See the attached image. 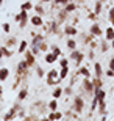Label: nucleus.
<instances>
[{
	"instance_id": "1",
	"label": "nucleus",
	"mask_w": 114,
	"mask_h": 121,
	"mask_svg": "<svg viewBox=\"0 0 114 121\" xmlns=\"http://www.w3.org/2000/svg\"><path fill=\"white\" fill-rule=\"evenodd\" d=\"M45 82H47V85L50 86H55L59 83V72L56 71V69H50V71L47 72V76H45Z\"/></svg>"
},
{
	"instance_id": "2",
	"label": "nucleus",
	"mask_w": 114,
	"mask_h": 121,
	"mask_svg": "<svg viewBox=\"0 0 114 121\" xmlns=\"http://www.w3.org/2000/svg\"><path fill=\"white\" fill-rule=\"evenodd\" d=\"M28 21H30V19H28V11H25V9H20V13L16 14V22L19 24L20 28H25Z\"/></svg>"
},
{
	"instance_id": "3",
	"label": "nucleus",
	"mask_w": 114,
	"mask_h": 121,
	"mask_svg": "<svg viewBox=\"0 0 114 121\" xmlns=\"http://www.w3.org/2000/svg\"><path fill=\"white\" fill-rule=\"evenodd\" d=\"M83 110H84V99L81 96H75L74 98V112L81 113Z\"/></svg>"
},
{
	"instance_id": "4",
	"label": "nucleus",
	"mask_w": 114,
	"mask_h": 121,
	"mask_svg": "<svg viewBox=\"0 0 114 121\" xmlns=\"http://www.w3.org/2000/svg\"><path fill=\"white\" fill-rule=\"evenodd\" d=\"M16 69H17V76L22 77V76H27V74H28V69H30V66L27 65L25 60H22V61L17 63V68H16Z\"/></svg>"
},
{
	"instance_id": "5",
	"label": "nucleus",
	"mask_w": 114,
	"mask_h": 121,
	"mask_svg": "<svg viewBox=\"0 0 114 121\" xmlns=\"http://www.w3.org/2000/svg\"><path fill=\"white\" fill-rule=\"evenodd\" d=\"M70 60H75V63H77V66H80V63H81V60L84 58V54L83 52H80V50H77V49H74L72 50V54H70V57H69Z\"/></svg>"
},
{
	"instance_id": "6",
	"label": "nucleus",
	"mask_w": 114,
	"mask_h": 121,
	"mask_svg": "<svg viewBox=\"0 0 114 121\" xmlns=\"http://www.w3.org/2000/svg\"><path fill=\"white\" fill-rule=\"evenodd\" d=\"M25 61H27V65H28L30 68L36 65V55L33 54L30 49H27V50H25Z\"/></svg>"
},
{
	"instance_id": "7",
	"label": "nucleus",
	"mask_w": 114,
	"mask_h": 121,
	"mask_svg": "<svg viewBox=\"0 0 114 121\" xmlns=\"http://www.w3.org/2000/svg\"><path fill=\"white\" fill-rule=\"evenodd\" d=\"M89 33H91L92 38H97V36H102V35H103V31H102L100 25H98L97 22H94V24L91 25V28H89Z\"/></svg>"
},
{
	"instance_id": "8",
	"label": "nucleus",
	"mask_w": 114,
	"mask_h": 121,
	"mask_svg": "<svg viewBox=\"0 0 114 121\" xmlns=\"http://www.w3.org/2000/svg\"><path fill=\"white\" fill-rule=\"evenodd\" d=\"M81 86H83L88 93H94V85H92L91 77H84V80H83V83H81Z\"/></svg>"
},
{
	"instance_id": "9",
	"label": "nucleus",
	"mask_w": 114,
	"mask_h": 121,
	"mask_svg": "<svg viewBox=\"0 0 114 121\" xmlns=\"http://www.w3.org/2000/svg\"><path fill=\"white\" fill-rule=\"evenodd\" d=\"M19 110H20V108H19V105L16 104V105H14V107L11 108L8 113H5V117H3V118H5V120H13V118H16V113H17Z\"/></svg>"
},
{
	"instance_id": "10",
	"label": "nucleus",
	"mask_w": 114,
	"mask_h": 121,
	"mask_svg": "<svg viewBox=\"0 0 114 121\" xmlns=\"http://www.w3.org/2000/svg\"><path fill=\"white\" fill-rule=\"evenodd\" d=\"M44 60H45V63H48V65H53V63L58 60V57L53 54V52H48V54L44 55Z\"/></svg>"
},
{
	"instance_id": "11",
	"label": "nucleus",
	"mask_w": 114,
	"mask_h": 121,
	"mask_svg": "<svg viewBox=\"0 0 114 121\" xmlns=\"http://www.w3.org/2000/svg\"><path fill=\"white\" fill-rule=\"evenodd\" d=\"M42 16H39V14H35V16H31V24L35 25V27H41L42 25Z\"/></svg>"
},
{
	"instance_id": "12",
	"label": "nucleus",
	"mask_w": 114,
	"mask_h": 121,
	"mask_svg": "<svg viewBox=\"0 0 114 121\" xmlns=\"http://www.w3.org/2000/svg\"><path fill=\"white\" fill-rule=\"evenodd\" d=\"M64 117L61 112H58V110H50V113H48V120H61V118Z\"/></svg>"
},
{
	"instance_id": "13",
	"label": "nucleus",
	"mask_w": 114,
	"mask_h": 121,
	"mask_svg": "<svg viewBox=\"0 0 114 121\" xmlns=\"http://www.w3.org/2000/svg\"><path fill=\"white\" fill-rule=\"evenodd\" d=\"M92 85H94V93H95L97 90H100V88H102L103 82H102L100 77H95V76H94V79H92Z\"/></svg>"
},
{
	"instance_id": "14",
	"label": "nucleus",
	"mask_w": 114,
	"mask_h": 121,
	"mask_svg": "<svg viewBox=\"0 0 114 121\" xmlns=\"http://www.w3.org/2000/svg\"><path fill=\"white\" fill-rule=\"evenodd\" d=\"M64 33L69 35V36H75L77 33H78V30H77L74 25H66V27H64Z\"/></svg>"
},
{
	"instance_id": "15",
	"label": "nucleus",
	"mask_w": 114,
	"mask_h": 121,
	"mask_svg": "<svg viewBox=\"0 0 114 121\" xmlns=\"http://www.w3.org/2000/svg\"><path fill=\"white\" fill-rule=\"evenodd\" d=\"M94 76L100 77V79H102V76H103V69H102L100 63H94Z\"/></svg>"
},
{
	"instance_id": "16",
	"label": "nucleus",
	"mask_w": 114,
	"mask_h": 121,
	"mask_svg": "<svg viewBox=\"0 0 114 121\" xmlns=\"http://www.w3.org/2000/svg\"><path fill=\"white\" fill-rule=\"evenodd\" d=\"M9 77V69L8 68H0V82H5Z\"/></svg>"
},
{
	"instance_id": "17",
	"label": "nucleus",
	"mask_w": 114,
	"mask_h": 121,
	"mask_svg": "<svg viewBox=\"0 0 114 121\" xmlns=\"http://www.w3.org/2000/svg\"><path fill=\"white\" fill-rule=\"evenodd\" d=\"M42 41H44V35H38V33H35V35H33V41H31V44H33V46H39Z\"/></svg>"
},
{
	"instance_id": "18",
	"label": "nucleus",
	"mask_w": 114,
	"mask_h": 121,
	"mask_svg": "<svg viewBox=\"0 0 114 121\" xmlns=\"http://www.w3.org/2000/svg\"><path fill=\"white\" fill-rule=\"evenodd\" d=\"M75 9H77V5H75L74 2H67V3L64 5V11H66L67 14H69V13H74Z\"/></svg>"
},
{
	"instance_id": "19",
	"label": "nucleus",
	"mask_w": 114,
	"mask_h": 121,
	"mask_svg": "<svg viewBox=\"0 0 114 121\" xmlns=\"http://www.w3.org/2000/svg\"><path fill=\"white\" fill-rule=\"evenodd\" d=\"M77 74H80V76H83V77H91V72H89V69L86 66H78V71H77Z\"/></svg>"
},
{
	"instance_id": "20",
	"label": "nucleus",
	"mask_w": 114,
	"mask_h": 121,
	"mask_svg": "<svg viewBox=\"0 0 114 121\" xmlns=\"http://www.w3.org/2000/svg\"><path fill=\"white\" fill-rule=\"evenodd\" d=\"M58 72H59V80H64L69 76V66H63L61 71H58Z\"/></svg>"
},
{
	"instance_id": "21",
	"label": "nucleus",
	"mask_w": 114,
	"mask_h": 121,
	"mask_svg": "<svg viewBox=\"0 0 114 121\" xmlns=\"http://www.w3.org/2000/svg\"><path fill=\"white\" fill-rule=\"evenodd\" d=\"M97 105H98V112L105 115V113H106V102H105V99H98V104H97Z\"/></svg>"
},
{
	"instance_id": "22",
	"label": "nucleus",
	"mask_w": 114,
	"mask_h": 121,
	"mask_svg": "<svg viewBox=\"0 0 114 121\" xmlns=\"http://www.w3.org/2000/svg\"><path fill=\"white\" fill-rule=\"evenodd\" d=\"M27 96H28V90H27V88H22V90L17 93V99H19V101H24V99H27Z\"/></svg>"
},
{
	"instance_id": "23",
	"label": "nucleus",
	"mask_w": 114,
	"mask_h": 121,
	"mask_svg": "<svg viewBox=\"0 0 114 121\" xmlns=\"http://www.w3.org/2000/svg\"><path fill=\"white\" fill-rule=\"evenodd\" d=\"M27 47H28V43H27L25 39H22V41H20V44H19V47H17L19 54H24V52L27 50Z\"/></svg>"
},
{
	"instance_id": "24",
	"label": "nucleus",
	"mask_w": 114,
	"mask_h": 121,
	"mask_svg": "<svg viewBox=\"0 0 114 121\" xmlns=\"http://www.w3.org/2000/svg\"><path fill=\"white\" fill-rule=\"evenodd\" d=\"M33 9H35L36 14H39V16H44V14H45V9H44V6H42V5H35V6H33Z\"/></svg>"
},
{
	"instance_id": "25",
	"label": "nucleus",
	"mask_w": 114,
	"mask_h": 121,
	"mask_svg": "<svg viewBox=\"0 0 114 121\" xmlns=\"http://www.w3.org/2000/svg\"><path fill=\"white\" fill-rule=\"evenodd\" d=\"M114 38V27H108L106 28V41H111Z\"/></svg>"
},
{
	"instance_id": "26",
	"label": "nucleus",
	"mask_w": 114,
	"mask_h": 121,
	"mask_svg": "<svg viewBox=\"0 0 114 121\" xmlns=\"http://www.w3.org/2000/svg\"><path fill=\"white\" fill-rule=\"evenodd\" d=\"M48 110H58V99L53 98L50 102H48Z\"/></svg>"
},
{
	"instance_id": "27",
	"label": "nucleus",
	"mask_w": 114,
	"mask_h": 121,
	"mask_svg": "<svg viewBox=\"0 0 114 121\" xmlns=\"http://www.w3.org/2000/svg\"><path fill=\"white\" fill-rule=\"evenodd\" d=\"M102 8H103V3H102L100 0H97V2H95V8H94V13L98 16V14L102 13Z\"/></svg>"
},
{
	"instance_id": "28",
	"label": "nucleus",
	"mask_w": 114,
	"mask_h": 121,
	"mask_svg": "<svg viewBox=\"0 0 114 121\" xmlns=\"http://www.w3.org/2000/svg\"><path fill=\"white\" fill-rule=\"evenodd\" d=\"M61 94H63V88L56 85V88L53 90V94H52V96H53L55 99H58V98H61Z\"/></svg>"
},
{
	"instance_id": "29",
	"label": "nucleus",
	"mask_w": 114,
	"mask_h": 121,
	"mask_svg": "<svg viewBox=\"0 0 114 121\" xmlns=\"http://www.w3.org/2000/svg\"><path fill=\"white\" fill-rule=\"evenodd\" d=\"M16 44H17V39H16L14 36H11V38L6 39V47H14Z\"/></svg>"
},
{
	"instance_id": "30",
	"label": "nucleus",
	"mask_w": 114,
	"mask_h": 121,
	"mask_svg": "<svg viewBox=\"0 0 114 121\" xmlns=\"http://www.w3.org/2000/svg\"><path fill=\"white\" fill-rule=\"evenodd\" d=\"M67 47H69V50L77 49V41L72 39V38H69V39H67Z\"/></svg>"
},
{
	"instance_id": "31",
	"label": "nucleus",
	"mask_w": 114,
	"mask_h": 121,
	"mask_svg": "<svg viewBox=\"0 0 114 121\" xmlns=\"http://www.w3.org/2000/svg\"><path fill=\"white\" fill-rule=\"evenodd\" d=\"M20 9H25V11H30V9H33V3H31L30 0L28 2H25V3L20 5Z\"/></svg>"
},
{
	"instance_id": "32",
	"label": "nucleus",
	"mask_w": 114,
	"mask_h": 121,
	"mask_svg": "<svg viewBox=\"0 0 114 121\" xmlns=\"http://www.w3.org/2000/svg\"><path fill=\"white\" fill-rule=\"evenodd\" d=\"M100 46H102V47H100V50H102V52H106V50L110 49V44H108V41H106V39H103V41H102V43H100Z\"/></svg>"
},
{
	"instance_id": "33",
	"label": "nucleus",
	"mask_w": 114,
	"mask_h": 121,
	"mask_svg": "<svg viewBox=\"0 0 114 121\" xmlns=\"http://www.w3.org/2000/svg\"><path fill=\"white\" fill-rule=\"evenodd\" d=\"M2 50H3V57H11V55H13V50L9 49V47H6V46L2 47Z\"/></svg>"
},
{
	"instance_id": "34",
	"label": "nucleus",
	"mask_w": 114,
	"mask_h": 121,
	"mask_svg": "<svg viewBox=\"0 0 114 121\" xmlns=\"http://www.w3.org/2000/svg\"><path fill=\"white\" fill-rule=\"evenodd\" d=\"M97 104H98V99L94 96V99H92V102H91V110H92V112H95V110H97Z\"/></svg>"
},
{
	"instance_id": "35",
	"label": "nucleus",
	"mask_w": 114,
	"mask_h": 121,
	"mask_svg": "<svg viewBox=\"0 0 114 121\" xmlns=\"http://www.w3.org/2000/svg\"><path fill=\"white\" fill-rule=\"evenodd\" d=\"M50 47H52V52L56 55V57H59V55H61V49H59L58 46H50Z\"/></svg>"
},
{
	"instance_id": "36",
	"label": "nucleus",
	"mask_w": 114,
	"mask_h": 121,
	"mask_svg": "<svg viewBox=\"0 0 114 121\" xmlns=\"http://www.w3.org/2000/svg\"><path fill=\"white\" fill-rule=\"evenodd\" d=\"M38 47H39L41 52H47V49H48V46H47V43H45V41H42V43H41Z\"/></svg>"
},
{
	"instance_id": "37",
	"label": "nucleus",
	"mask_w": 114,
	"mask_h": 121,
	"mask_svg": "<svg viewBox=\"0 0 114 121\" xmlns=\"http://www.w3.org/2000/svg\"><path fill=\"white\" fill-rule=\"evenodd\" d=\"M108 17H110V22H111V25L114 27V6L110 9V14H108Z\"/></svg>"
},
{
	"instance_id": "38",
	"label": "nucleus",
	"mask_w": 114,
	"mask_h": 121,
	"mask_svg": "<svg viewBox=\"0 0 114 121\" xmlns=\"http://www.w3.org/2000/svg\"><path fill=\"white\" fill-rule=\"evenodd\" d=\"M2 28H3V31H5V33H9V30H11V25H9L8 22H5L3 25H2Z\"/></svg>"
},
{
	"instance_id": "39",
	"label": "nucleus",
	"mask_w": 114,
	"mask_h": 121,
	"mask_svg": "<svg viewBox=\"0 0 114 121\" xmlns=\"http://www.w3.org/2000/svg\"><path fill=\"white\" fill-rule=\"evenodd\" d=\"M59 66H69V60H67V58H61V60H59Z\"/></svg>"
},
{
	"instance_id": "40",
	"label": "nucleus",
	"mask_w": 114,
	"mask_h": 121,
	"mask_svg": "<svg viewBox=\"0 0 114 121\" xmlns=\"http://www.w3.org/2000/svg\"><path fill=\"white\" fill-rule=\"evenodd\" d=\"M36 72H38V77H44V71L41 66H36Z\"/></svg>"
},
{
	"instance_id": "41",
	"label": "nucleus",
	"mask_w": 114,
	"mask_h": 121,
	"mask_svg": "<svg viewBox=\"0 0 114 121\" xmlns=\"http://www.w3.org/2000/svg\"><path fill=\"white\" fill-rule=\"evenodd\" d=\"M52 2H55L56 5H66L67 2H70V0H52Z\"/></svg>"
},
{
	"instance_id": "42",
	"label": "nucleus",
	"mask_w": 114,
	"mask_h": 121,
	"mask_svg": "<svg viewBox=\"0 0 114 121\" xmlns=\"http://www.w3.org/2000/svg\"><path fill=\"white\" fill-rule=\"evenodd\" d=\"M88 17L91 19V21H95V19H97V14H95V13H89V14H88Z\"/></svg>"
},
{
	"instance_id": "43",
	"label": "nucleus",
	"mask_w": 114,
	"mask_h": 121,
	"mask_svg": "<svg viewBox=\"0 0 114 121\" xmlns=\"http://www.w3.org/2000/svg\"><path fill=\"white\" fill-rule=\"evenodd\" d=\"M106 76H108V77H114V71L108 68V71H106Z\"/></svg>"
},
{
	"instance_id": "44",
	"label": "nucleus",
	"mask_w": 114,
	"mask_h": 121,
	"mask_svg": "<svg viewBox=\"0 0 114 121\" xmlns=\"http://www.w3.org/2000/svg\"><path fill=\"white\" fill-rule=\"evenodd\" d=\"M89 47H91V49H95V47H97V43H95V41H91V43H89Z\"/></svg>"
},
{
	"instance_id": "45",
	"label": "nucleus",
	"mask_w": 114,
	"mask_h": 121,
	"mask_svg": "<svg viewBox=\"0 0 114 121\" xmlns=\"http://www.w3.org/2000/svg\"><path fill=\"white\" fill-rule=\"evenodd\" d=\"M110 69H113V71H114V57L110 60Z\"/></svg>"
},
{
	"instance_id": "46",
	"label": "nucleus",
	"mask_w": 114,
	"mask_h": 121,
	"mask_svg": "<svg viewBox=\"0 0 114 121\" xmlns=\"http://www.w3.org/2000/svg\"><path fill=\"white\" fill-rule=\"evenodd\" d=\"M88 57H89V60H94V49H91V52L88 54Z\"/></svg>"
},
{
	"instance_id": "47",
	"label": "nucleus",
	"mask_w": 114,
	"mask_h": 121,
	"mask_svg": "<svg viewBox=\"0 0 114 121\" xmlns=\"http://www.w3.org/2000/svg\"><path fill=\"white\" fill-rule=\"evenodd\" d=\"M2 58H3V50H2V47H0V61H2Z\"/></svg>"
},
{
	"instance_id": "48",
	"label": "nucleus",
	"mask_w": 114,
	"mask_h": 121,
	"mask_svg": "<svg viewBox=\"0 0 114 121\" xmlns=\"http://www.w3.org/2000/svg\"><path fill=\"white\" fill-rule=\"evenodd\" d=\"M2 94H3V86L0 85V98H2Z\"/></svg>"
},
{
	"instance_id": "49",
	"label": "nucleus",
	"mask_w": 114,
	"mask_h": 121,
	"mask_svg": "<svg viewBox=\"0 0 114 121\" xmlns=\"http://www.w3.org/2000/svg\"><path fill=\"white\" fill-rule=\"evenodd\" d=\"M111 47H113V49H114V38H113V39H111Z\"/></svg>"
},
{
	"instance_id": "50",
	"label": "nucleus",
	"mask_w": 114,
	"mask_h": 121,
	"mask_svg": "<svg viewBox=\"0 0 114 121\" xmlns=\"http://www.w3.org/2000/svg\"><path fill=\"white\" fill-rule=\"evenodd\" d=\"M41 2H44V3H47V2H52V0H41Z\"/></svg>"
},
{
	"instance_id": "51",
	"label": "nucleus",
	"mask_w": 114,
	"mask_h": 121,
	"mask_svg": "<svg viewBox=\"0 0 114 121\" xmlns=\"http://www.w3.org/2000/svg\"><path fill=\"white\" fill-rule=\"evenodd\" d=\"M100 2H102V3H105V2H108V0H100Z\"/></svg>"
},
{
	"instance_id": "52",
	"label": "nucleus",
	"mask_w": 114,
	"mask_h": 121,
	"mask_svg": "<svg viewBox=\"0 0 114 121\" xmlns=\"http://www.w3.org/2000/svg\"><path fill=\"white\" fill-rule=\"evenodd\" d=\"M2 3H3V0H0V5H2Z\"/></svg>"
}]
</instances>
